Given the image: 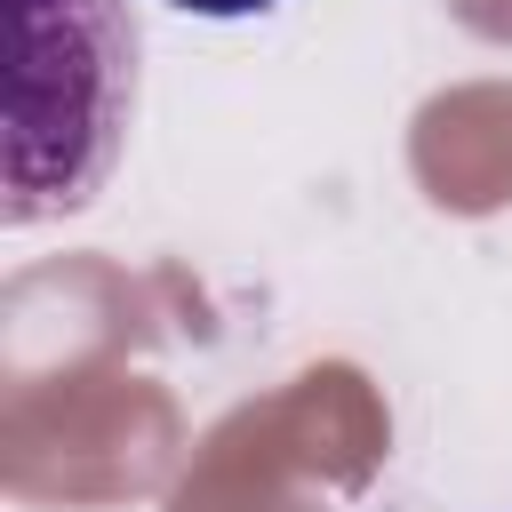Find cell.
I'll use <instances>...</instances> for the list:
<instances>
[{"label": "cell", "instance_id": "obj_1", "mask_svg": "<svg viewBox=\"0 0 512 512\" xmlns=\"http://www.w3.org/2000/svg\"><path fill=\"white\" fill-rule=\"evenodd\" d=\"M136 120L128 0H0V216L88 208Z\"/></svg>", "mask_w": 512, "mask_h": 512}, {"label": "cell", "instance_id": "obj_2", "mask_svg": "<svg viewBox=\"0 0 512 512\" xmlns=\"http://www.w3.org/2000/svg\"><path fill=\"white\" fill-rule=\"evenodd\" d=\"M168 8H184V16H264L280 0H168Z\"/></svg>", "mask_w": 512, "mask_h": 512}]
</instances>
